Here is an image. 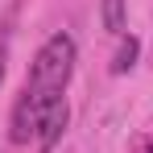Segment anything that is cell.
Here are the masks:
<instances>
[{"label": "cell", "mask_w": 153, "mask_h": 153, "mask_svg": "<svg viewBox=\"0 0 153 153\" xmlns=\"http://www.w3.org/2000/svg\"><path fill=\"white\" fill-rule=\"evenodd\" d=\"M71 71H75V42H71L66 33H54L50 42L37 50V58H33V75H29V83H25L29 91H33V100H37V108H46L54 95L66 91Z\"/></svg>", "instance_id": "1"}, {"label": "cell", "mask_w": 153, "mask_h": 153, "mask_svg": "<svg viewBox=\"0 0 153 153\" xmlns=\"http://www.w3.org/2000/svg\"><path fill=\"white\" fill-rule=\"evenodd\" d=\"M37 145H42V153H50L54 145H58V137H62V128H66V100L62 95H54L46 108H42V120H37Z\"/></svg>", "instance_id": "2"}, {"label": "cell", "mask_w": 153, "mask_h": 153, "mask_svg": "<svg viewBox=\"0 0 153 153\" xmlns=\"http://www.w3.org/2000/svg\"><path fill=\"white\" fill-rule=\"evenodd\" d=\"M37 120H42V108H37V100H33V91L29 87H21V100H17V108H13V141L17 145H25L29 137H33V128H37Z\"/></svg>", "instance_id": "3"}, {"label": "cell", "mask_w": 153, "mask_h": 153, "mask_svg": "<svg viewBox=\"0 0 153 153\" xmlns=\"http://www.w3.org/2000/svg\"><path fill=\"white\" fill-rule=\"evenodd\" d=\"M137 37L128 33L124 42H120V50H116V62H112V75H124V71H132V62H137Z\"/></svg>", "instance_id": "4"}, {"label": "cell", "mask_w": 153, "mask_h": 153, "mask_svg": "<svg viewBox=\"0 0 153 153\" xmlns=\"http://www.w3.org/2000/svg\"><path fill=\"white\" fill-rule=\"evenodd\" d=\"M103 29L124 33V0H103Z\"/></svg>", "instance_id": "5"}, {"label": "cell", "mask_w": 153, "mask_h": 153, "mask_svg": "<svg viewBox=\"0 0 153 153\" xmlns=\"http://www.w3.org/2000/svg\"><path fill=\"white\" fill-rule=\"evenodd\" d=\"M4 62H8V50L0 46V83H4Z\"/></svg>", "instance_id": "6"}]
</instances>
